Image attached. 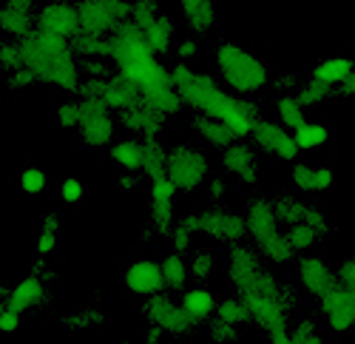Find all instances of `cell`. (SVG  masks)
Returning <instances> with one entry per match:
<instances>
[{
	"label": "cell",
	"instance_id": "obj_61",
	"mask_svg": "<svg viewBox=\"0 0 355 344\" xmlns=\"http://www.w3.org/2000/svg\"><path fill=\"white\" fill-rule=\"evenodd\" d=\"M77 327H88V316H77Z\"/></svg>",
	"mask_w": 355,
	"mask_h": 344
},
{
	"label": "cell",
	"instance_id": "obj_3",
	"mask_svg": "<svg viewBox=\"0 0 355 344\" xmlns=\"http://www.w3.org/2000/svg\"><path fill=\"white\" fill-rule=\"evenodd\" d=\"M114 37V69L125 74L139 92H151L159 89V85H173V69H168L159 54L151 51L145 40L142 26H137L134 20L123 23Z\"/></svg>",
	"mask_w": 355,
	"mask_h": 344
},
{
	"label": "cell",
	"instance_id": "obj_42",
	"mask_svg": "<svg viewBox=\"0 0 355 344\" xmlns=\"http://www.w3.org/2000/svg\"><path fill=\"white\" fill-rule=\"evenodd\" d=\"M216 270V259H214V253L208 250H196L193 253V259H191V276L205 282V279H211Z\"/></svg>",
	"mask_w": 355,
	"mask_h": 344
},
{
	"label": "cell",
	"instance_id": "obj_27",
	"mask_svg": "<svg viewBox=\"0 0 355 344\" xmlns=\"http://www.w3.org/2000/svg\"><path fill=\"white\" fill-rule=\"evenodd\" d=\"M142 32H145V40H148V46H151L154 54L162 57V54H168L173 49V23H171L168 15H159L151 23H145Z\"/></svg>",
	"mask_w": 355,
	"mask_h": 344
},
{
	"label": "cell",
	"instance_id": "obj_50",
	"mask_svg": "<svg viewBox=\"0 0 355 344\" xmlns=\"http://www.w3.org/2000/svg\"><path fill=\"white\" fill-rule=\"evenodd\" d=\"M193 231H191V227L188 225H182V222H176L173 225V231H171V245H173V250H188L191 248V242H193Z\"/></svg>",
	"mask_w": 355,
	"mask_h": 344
},
{
	"label": "cell",
	"instance_id": "obj_16",
	"mask_svg": "<svg viewBox=\"0 0 355 344\" xmlns=\"http://www.w3.org/2000/svg\"><path fill=\"white\" fill-rule=\"evenodd\" d=\"M123 282H125V288L134 296H142V299L168 291L165 288L162 262H154V259H137V262H131L125 268V273H123Z\"/></svg>",
	"mask_w": 355,
	"mask_h": 344
},
{
	"label": "cell",
	"instance_id": "obj_4",
	"mask_svg": "<svg viewBox=\"0 0 355 344\" xmlns=\"http://www.w3.org/2000/svg\"><path fill=\"white\" fill-rule=\"evenodd\" d=\"M250 307V322L268 336L273 344H290V310L295 304L293 288L276 276L261 273V279L250 291L239 293Z\"/></svg>",
	"mask_w": 355,
	"mask_h": 344
},
{
	"label": "cell",
	"instance_id": "obj_48",
	"mask_svg": "<svg viewBox=\"0 0 355 344\" xmlns=\"http://www.w3.org/2000/svg\"><path fill=\"white\" fill-rule=\"evenodd\" d=\"M60 199H63V203H69V205H80L83 199H85V185H83V180L66 177V180L60 182Z\"/></svg>",
	"mask_w": 355,
	"mask_h": 344
},
{
	"label": "cell",
	"instance_id": "obj_19",
	"mask_svg": "<svg viewBox=\"0 0 355 344\" xmlns=\"http://www.w3.org/2000/svg\"><path fill=\"white\" fill-rule=\"evenodd\" d=\"M205 234L219 239V242H227V245H236L242 242L248 234V216L236 214V211H205Z\"/></svg>",
	"mask_w": 355,
	"mask_h": 344
},
{
	"label": "cell",
	"instance_id": "obj_49",
	"mask_svg": "<svg viewBox=\"0 0 355 344\" xmlns=\"http://www.w3.org/2000/svg\"><path fill=\"white\" fill-rule=\"evenodd\" d=\"M80 69H83V77H92V80H103L111 74V66L105 57H83Z\"/></svg>",
	"mask_w": 355,
	"mask_h": 344
},
{
	"label": "cell",
	"instance_id": "obj_28",
	"mask_svg": "<svg viewBox=\"0 0 355 344\" xmlns=\"http://www.w3.org/2000/svg\"><path fill=\"white\" fill-rule=\"evenodd\" d=\"M111 160L116 162L120 171H142L145 162V146L139 139H120L111 146Z\"/></svg>",
	"mask_w": 355,
	"mask_h": 344
},
{
	"label": "cell",
	"instance_id": "obj_37",
	"mask_svg": "<svg viewBox=\"0 0 355 344\" xmlns=\"http://www.w3.org/2000/svg\"><path fill=\"white\" fill-rule=\"evenodd\" d=\"M293 134H295V139H299L302 151H318V148L327 146V139H330V131L327 128H324L321 123H310V120L302 128H295Z\"/></svg>",
	"mask_w": 355,
	"mask_h": 344
},
{
	"label": "cell",
	"instance_id": "obj_10",
	"mask_svg": "<svg viewBox=\"0 0 355 344\" xmlns=\"http://www.w3.org/2000/svg\"><path fill=\"white\" fill-rule=\"evenodd\" d=\"M318 307H321V316L324 325H327L330 333H349L355 330V296L344 288V284H333L327 293L318 296Z\"/></svg>",
	"mask_w": 355,
	"mask_h": 344
},
{
	"label": "cell",
	"instance_id": "obj_62",
	"mask_svg": "<svg viewBox=\"0 0 355 344\" xmlns=\"http://www.w3.org/2000/svg\"><path fill=\"white\" fill-rule=\"evenodd\" d=\"M352 296H355V293H352Z\"/></svg>",
	"mask_w": 355,
	"mask_h": 344
},
{
	"label": "cell",
	"instance_id": "obj_60",
	"mask_svg": "<svg viewBox=\"0 0 355 344\" xmlns=\"http://www.w3.org/2000/svg\"><path fill=\"white\" fill-rule=\"evenodd\" d=\"M338 89H341V94H344V97H355V69H352V74L338 85Z\"/></svg>",
	"mask_w": 355,
	"mask_h": 344
},
{
	"label": "cell",
	"instance_id": "obj_17",
	"mask_svg": "<svg viewBox=\"0 0 355 344\" xmlns=\"http://www.w3.org/2000/svg\"><path fill=\"white\" fill-rule=\"evenodd\" d=\"M37 28H46L51 35H60V37L71 40L83 28V20H80L77 6L63 3V0H51V3L40 6V12H37Z\"/></svg>",
	"mask_w": 355,
	"mask_h": 344
},
{
	"label": "cell",
	"instance_id": "obj_9",
	"mask_svg": "<svg viewBox=\"0 0 355 344\" xmlns=\"http://www.w3.org/2000/svg\"><path fill=\"white\" fill-rule=\"evenodd\" d=\"M145 316L148 322H154L159 325L168 336H188L193 333V327L199 325L191 313L182 307V302L176 304L171 296L165 293H154V296H148L145 299Z\"/></svg>",
	"mask_w": 355,
	"mask_h": 344
},
{
	"label": "cell",
	"instance_id": "obj_43",
	"mask_svg": "<svg viewBox=\"0 0 355 344\" xmlns=\"http://www.w3.org/2000/svg\"><path fill=\"white\" fill-rule=\"evenodd\" d=\"M321 333L310 319H302L295 327H290V344H321Z\"/></svg>",
	"mask_w": 355,
	"mask_h": 344
},
{
	"label": "cell",
	"instance_id": "obj_45",
	"mask_svg": "<svg viewBox=\"0 0 355 344\" xmlns=\"http://www.w3.org/2000/svg\"><path fill=\"white\" fill-rule=\"evenodd\" d=\"M208 336H211V341H239V325H230L216 316L208 325Z\"/></svg>",
	"mask_w": 355,
	"mask_h": 344
},
{
	"label": "cell",
	"instance_id": "obj_20",
	"mask_svg": "<svg viewBox=\"0 0 355 344\" xmlns=\"http://www.w3.org/2000/svg\"><path fill=\"white\" fill-rule=\"evenodd\" d=\"M299 282H302V288L313 296H321V293H327L333 284L338 282V273L330 268V262L324 259V256L318 253H304L302 256V262H299Z\"/></svg>",
	"mask_w": 355,
	"mask_h": 344
},
{
	"label": "cell",
	"instance_id": "obj_53",
	"mask_svg": "<svg viewBox=\"0 0 355 344\" xmlns=\"http://www.w3.org/2000/svg\"><path fill=\"white\" fill-rule=\"evenodd\" d=\"M336 273H338V284H344L349 293H355V256H347Z\"/></svg>",
	"mask_w": 355,
	"mask_h": 344
},
{
	"label": "cell",
	"instance_id": "obj_13",
	"mask_svg": "<svg viewBox=\"0 0 355 344\" xmlns=\"http://www.w3.org/2000/svg\"><path fill=\"white\" fill-rule=\"evenodd\" d=\"M259 250V248H256ZM253 248H245L242 242L230 245L227 250V262H225V270H227V282L233 284L236 293H245L250 291L253 284L261 279V259Z\"/></svg>",
	"mask_w": 355,
	"mask_h": 344
},
{
	"label": "cell",
	"instance_id": "obj_29",
	"mask_svg": "<svg viewBox=\"0 0 355 344\" xmlns=\"http://www.w3.org/2000/svg\"><path fill=\"white\" fill-rule=\"evenodd\" d=\"M355 63L344 54H333V57H324V60L313 69V77L321 83H330V85H341L349 74H352Z\"/></svg>",
	"mask_w": 355,
	"mask_h": 344
},
{
	"label": "cell",
	"instance_id": "obj_12",
	"mask_svg": "<svg viewBox=\"0 0 355 344\" xmlns=\"http://www.w3.org/2000/svg\"><path fill=\"white\" fill-rule=\"evenodd\" d=\"M83 123H80V134L83 142L92 148H105L114 142V117H111V108L103 100H83Z\"/></svg>",
	"mask_w": 355,
	"mask_h": 344
},
{
	"label": "cell",
	"instance_id": "obj_59",
	"mask_svg": "<svg viewBox=\"0 0 355 344\" xmlns=\"http://www.w3.org/2000/svg\"><path fill=\"white\" fill-rule=\"evenodd\" d=\"M208 196L211 199H222L225 196V182L222 180H208Z\"/></svg>",
	"mask_w": 355,
	"mask_h": 344
},
{
	"label": "cell",
	"instance_id": "obj_21",
	"mask_svg": "<svg viewBox=\"0 0 355 344\" xmlns=\"http://www.w3.org/2000/svg\"><path fill=\"white\" fill-rule=\"evenodd\" d=\"M222 165L236 174L245 185H253L259 180V162H256V151L248 142H230L222 154Z\"/></svg>",
	"mask_w": 355,
	"mask_h": 344
},
{
	"label": "cell",
	"instance_id": "obj_36",
	"mask_svg": "<svg viewBox=\"0 0 355 344\" xmlns=\"http://www.w3.org/2000/svg\"><path fill=\"white\" fill-rule=\"evenodd\" d=\"M57 245H60V219H57L54 214H46L43 222H40V231H37V239H35V248L40 256L57 250Z\"/></svg>",
	"mask_w": 355,
	"mask_h": 344
},
{
	"label": "cell",
	"instance_id": "obj_32",
	"mask_svg": "<svg viewBox=\"0 0 355 344\" xmlns=\"http://www.w3.org/2000/svg\"><path fill=\"white\" fill-rule=\"evenodd\" d=\"M142 146H145V162H142L145 177L154 180V177L165 174L168 171V148H162V142L157 137H145Z\"/></svg>",
	"mask_w": 355,
	"mask_h": 344
},
{
	"label": "cell",
	"instance_id": "obj_24",
	"mask_svg": "<svg viewBox=\"0 0 355 344\" xmlns=\"http://www.w3.org/2000/svg\"><path fill=\"white\" fill-rule=\"evenodd\" d=\"M193 128H196V134H199L205 142H211V146H216V148H227L230 142L239 139L225 120L211 117V114H202V111L193 117Z\"/></svg>",
	"mask_w": 355,
	"mask_h": 344
},
{
	"label": "cell",
	"instance_id": "obj_2",
	"mask_svg": "<svg viewBox=\"0 0 355 344\" xmlns=\"http://www.w3.org/2000/svg\"><path fill=\"white\" fill-rule=\"evenodd\" d=\"M23 66L43 85H54L60 92H77L83 83V69L69 37L51 35L46 28H35L20 40Z\"/></svg>",
	"mask_w": 355,
	"mask_h": 344
},
{
	"label": "cell",
	"instance_id": "obj_30",
	"mask_svg": "<svg viewBox=\"0 0 355 344\" xmlns=\"http://www.w3.org/2000/svg\"><path fill=\"white\" fill-rule=\"evenodd\" d=\"M182 15L193 32H208V28L216 23L214 0H182Z\"/></svg>",
	"mask_w": 355,
	"mask_h": 344
},
{
	"label": "cell",
	"instance_id": "obj_44",
	"mask_svg": "<svg viewBox=\"0 0 355 344\" xmlns=\"http://www.w3.org/2000/svg\"><path fill=\"white\" fill-rule=\"evenodd\" d=\"M0 63H3V69L12 74L17 69H23V49H20V40H6L3 46H0Z\"/></svg>",
	"mask_w": 355,
	"mask_h": 344
},
{
	"label": "cell",
	"instance_id": "obj_5",
	"mask_svg": "<svg viewBox=\"0 0 355 344\" xmlns=\"http://www.w3.org/2000/svg\"><path fill=\"white\" fill-rule=\"evenodd\" d=\"M216 69L222 74V83L239 97H250V94L261 92L270 80L268 63L248 46L233 43V40H227L216 49Z\"/></svg>",
	"mask_w": 355,
	"mask_h": 344
},
{
	"label": "cell",
	"instance_id": "obj_54",
	"mask_svg": "<svg viewBox=\"0 0 355 344\" xmlns=\"http://www.w3.org/2000/svg\"><path fill=\"white\" fill-rule=\"evenodd\" d=\"M304 222L313 227V231H315L318 237H327V234H330V219L324 216V211H318V208H313V205H310V211H307V219H304Z\"/></svg>",
	"mask_w": 355,
	"mask_h": 344
},
{
	"label": "cell",
	"instance_id": "obj_41",
	"mask_svg": "<svg viewBox=\"0 0 355 344\" xmlns=\"http://www.w3.org/2000/svg\"><path fill=\"white\" fill-rule=\"evenodd\" d=\"M287 239H290V245H293L295 250H313L321 237L313 231L307 222H295V225L287 227Z\"/></svg>",
	"mask_w": 355,
	"mask_h": 344
},
{
	"label": "cell",
	"instance_id": "obj_58",
	"mask_svg": "<svg viewBox=\"0 0 355 344\" xmlns=\"http://www.w3.org/2000/svg\"><path fill=\"white\" fill-rule=\"evenodd\" d=\"M116 188H120V194H134V171H123L116 177Z\"/></svg>",
	"mask_w": 355,
	"mask_h": 344
},
{
	"label": "cell",
	"instance_id": "obj_47",
	"mask_svg": "<svg viewBox=\"0 0 355 344\" xmlns=\"http://www.w3.org/2000/svg\"><path fill=\"white\" fill-rule=\"evenodd\" d=\"M159 3L157 0H134V9H131V20L137 26H145V23H151L154 17H159Z\"/></svg>",
	"mask_w": 355,
	"mask_h": 344
},
{
	"label": "cell",
	"instance_id": "obj_25",
	"mask_svg": "<svg viewBox=\"0 0 355 344\" xmlns=\"http://www.w3.org/2000/svg\"><path fill=\"white\" fill-rule=\"evenodd\" d=\"M71 46H74L77 57H105V60L114 57V37L85 32V28H80V32L71 37Z\"/></svg>",
	"mask_w": 355,
	"mask_h": 344
},
{
	"label": "cell",
	"instance_id": "obj_26",
	"mask_svg": "<svg viewBox=\"0 0 355 344\" xmlns=\"http://www.w3.org/2000/svg\"><path fill=\"white\" fill-rule=\"evenodd\" d=\"M180 302H182V307L191 313L196 322H205V319L216 316V304H219L216 296L208 288H202V284H196V288H188Z\"/></svg>",
	"mask_w": 355,
	"mask_h": 344
},
{
	"label": "cell",
	"instance_id": "obj_55",
	"mask_svg": "<svg viewBox=\"0 0 355 344\" xmlns=\"http://www.w3.org/2000/svg\"><path fill=\"white\" fill-rule=\"evenodd\" d=\"M9 83H12V89H32V85H40V83H37V77H35L32 71H28L26 66H23V69H17V71H12V80H9Z\"/></svg>",
	"mask_w": 355,
	"mask_h": 344
},
{
	"label": "cell",
	"instance_id": "obj_46",
	"mask_svg": "<svg viewBox=\"0 0 355 344\" xmlns=\"http://www.w3.org/2000/svg\"><path fill=\"white\" fill-rule=\"evenodd\" d=\"M313 182H315V168L310 162H293V185L304 194H313Z\"/></svg>",
	"mask_w": 355,
	"mask_h": 344
},
{
	"label": "cell",
	"instance_id": "obj_7",
	"mask_svg": "<svg viewBox=\"0 0 355 344\" xmlns=\"http://www.w3.org/2000/svg\"><path fill=\"white\" fill-rule=\"evenodd\" d=\"M208 171H211V162L199 148L193 146H180L168 148V177L176 182L180 191H196L199 185L208 182Z\"/></svg>",
	"mask_w": 355,
	"mask_h": 344
},
{
	"label": "cell",
	"instance_id": "obj_51",
	"mask_svg": "<svg viewBox=\"0 0 355 344\" xmlns=\"http://www.w3.org/2000/svg\"><path fill=\"white\" fill-rule=\"evenodd\" d=\"M336 185V171L330 165H318L315 168V182H313V194H324Z\"/></svg>",
	"mask_w": 355,
	"mask_h": 344
},
{
	"label": "cell",
	"instance_id": "obj_22",
	"mask_svg": "<svg viewBox=\"0 0 355 344\" xmlns=\"http://www.w3.org/2000/svg\"><path fill=\"white\" fill-rule=\"evenodd\" d=\"M100 94H103V103H105L111 111H120V108L131 105L142 92L137 89V85H134L125 74L114 71V74H108V77L100 80Z\"/></svg>",
	"mask_w": 355,
	"mask_h": 344
},
{
	"label": "cell",
	"instance_id": "obj_31",
	"mask_svg": "<svg viewBox=\"0 0 355 344\" xmlns=\"http://www.w3.org/2000/svg\"><path fill=\"white\" fill-rule=\"evenodd\" d=\"M162 273H165V288L168 291H185L188 276H191V265L182 259V253H168L162 259Z\"/></svg>",
	"mask_w": 355,
	"mask_h": 344
},
{
	"label": "cell",
	"instance_id": "obj_8",
	"mask_svg": "<svg viewBox=\"0 0 355 344\" xmlns=\"http://www.w3.org/2000/svg\"><path fill=\"white\" fill-rule=\"evenodd\" d=\"M134 0H80L77 12L85 32L114 35L123 23L131 20Z\"/></svg>",
	"mask_w": 355,
	"mask_h": 344
},
{
	"label": "cell",
	"instance_id": "obj_38",
	"mask_svg": "<svg viewBox=\"0 0 355 344\" xmlns=\"http://www.w3.org/2000/svg\"><path fill=\"white\" fill-rule=\"evenodd\" d=\"M17 188H20L26 196H40V194L49 188V174H46L40 165H28V168L20 171Z\"/></svg>",
	"mask_w": 355,
	"mask_h": 344
},
{
	"label": "cell",
	"instance_id": "obj_6",
	"mask_svg": "<svg viewBox=\"0 0 355 344\" xmlns=\"http://www.w3.org/2000/svg\"><path fill=\"white\" fill-rule=\"evenodd\" d=\"M245 216H248V234L256 242V248L261 250L264 259L273 262V265H290V259L299 250L290 245L287 231H282L273 199H264V196L253 199L245 211Z\"/></svg>",
	"mask_w": 355,
	"mask_h": 344
},
{
	"label": "cell",
	"instance_id": "obj_11",
	"mask_svg": "<svg viewBox=\"0 0 355 344\" xmlns=\"http://www.w3.org/2000/svg\"><path fill=\"white\" fill-rule=\"evenodd\" d=\"M253 142L261 148V151H268L273 157H279L282 162H295L299 160V139H295V134L284 126V123H276V120H259V126L253 128Z\"/></svg>",
	"mask_w": 355,
	"mask_h": 344
},
{
	"label": "cell",
	"instance_id": "obj_35",
	"mask_svg": "<svg viewBox=\"0 0 355 344\" xmlns=\"http://www.w3.org/2000/svg\"><path fill=\"white\" fill-rule=\"evenodd\" d=\"M216 316L219 319H225V322H230V325H248L250 322V307H248V302L236 293V296H227V299H222L219 304H216Z\"/></svg>",
	"mask_w": 355,
	"mask_h": 344
},
{
	"label": "cell",
	"instance_id": "obj_57",
	"mask_svg": "<svg viewBox=\"0 0 355 344\" xmlns=\"http://www.w3.org/2000/svg\"><path fill=\"white\" fill-rule=\"evenodd\" d=\"M142 336H145V341H148V344H157V341H162V338H165L168 333H165V330H162L159 325L148 322V327H145V333H142Z\"/></svg>",
	"mask_w": 355,
	"mask_h": 344
},
{
	"label": "cell",
	"instance_id": "obj_56",
	"mask_svg": "<svg viewBox=\"0 0 355 344\" xmlns=\"http://www.w3.org/2000/svg\"><path fill=\"white\" fill-rule=\"evenodd\" d=\"M176 57H180L182 63L193 60V57H199V43H196V40H191V37L180 40V43H176Z\"/></svg>",
	"mask_w": 355,
	"mask_h": 344
},
{
	"label": "cell",
	"instance_id": "obj_34",
	"mask_svg": "<svg viewBox=\"0 0 355 344\" xmlns=\"http://www.w3.org/2000/svg\"><path fill=\"white\" fill-rule=\"evenodd\" d=\"M307 108L299 103V97H290V94H284V97H279V103H276V114H279V123H284L290 131H295V128H302L304 123H307V114H304Z\"/></svg>",
	"mask_w": 355,
	"mask_h": 344
},
{
	"label": "cell",
	"instance_id": "obj_23",
	"mask_svg": "<svg viewBox=\"0 0 355 344\" xmlns=\"http://www.w3.org/2000/svg\"><path fill=\"white\" fill-rule=\"evenodd\" d=\"M43 296H46V288H43V282H40L37 276H26V279H20V282L15 284L12 291H3V302L12 304V307L20 310V313L37 307V304L43 302Z\"/></svg>",
	"mask_w": 355,
	"mask_h": 344
},
{
	"label": "cell",
	"instance_id": "obj_14",
	"mask_svg": "<svg viewBox=\"0 0 355 344\" xmlns=\"http://www.w3.org/2000/svg\"><path fill=\"white\" fill-rule=\"evenodd\" d=\"M151 182V222H154V231L162 234V237H171L173 231V196H176V182L168 177V171L154 180H148Z\"/></svg>",
	"mask_w": 355,
	"mask_h": 344
},
{
	"label": "cell",
	"instance_id": "obj_39",
	"mask_svg": "<svg viewBox=\"0 0 355 344\" xmlns=\"http://www.w3.org/2000/svg\"><path fill=\"white\" fill-rule=\"evenodd\" d=\"M54 123H57V128H63V131L80 128V123H83V103H80V97L77 100H63L60 105H57L54 108Z\"/></svg>",
	"mask_w": 355,
	"mask_h": 344
},
{
	"label": "cell",
	"instance_id": "obj_1",
	"mask_svg": "<svg viewBox=\"0 0 355 344\" xmlns=\"http://www.w3.org/2000/svg\"><path fill=\"white\" fill-rule=\"evenodd\" d=\"M173 85L180 89L185 105H191V108H196L202 114H211V117L225 120L239 139L253 137V128L261 120L259 108L253 103H248L245 97L227 94L211 74L193 71V69H188L182 63V66H173Z\"/></svg>",
	"mask_w": 355,
	"mask_h": 344
},
{
	"label": "cell",
	"instance_id": "obj_33",
	"mask_svg": "<svg viewBox=\"0 0 355 344\" xmlns=\"http://www.w3.org/2000/svg\"><path fill=\"white\" fill-rule=\"evenodd\" d=\"M273 208H276V216L284 227L295 225V222H304L307 219V211L310 205L302 203V199H295V196H276L273 199Z\"/></svg>",
	"mask_w": 355,
	"mask_h": 344
},
{
	"label": "cell",
	"instance_id": "obj_18",
	"mask_svg": "<svg viewBox=\"0 0 355 344\" xmlns=\"http://www.w3.org/2000/svg\"><path fill=\"white\" fill-rule=\"evenodd\" d=\"M0 28L3 35L23 40L28 32L37 28V12H35V0H3L0 9Z\"/></svg>",
	"mask_w": 355,
	"mask_h": 344
},
{
	"label": "cell",
	"instance_id": "obj_40",
	"mask_svg": "<svg viewBox=\"0 0 355 344\" xmlns=\"http://www.w3.org/2000/svg\"><path fill=\"white\" fill-rule=\"evenodd\" d=\"M333 89H336V85H330V83H321V80H310L307 85H304V89L299 92V94H295V97H299V103L304 105V108H315V105H321L324 100H330V94H333Z\"/></svg>",
	"mask_w": 355,
	"mask_h": 344
},
{
	"label": "cell",
	"instance_id": "obj_15",
	"mask_svg": "<svg viewBox=\"0 0 355 344\" xmlns=\"http://www.w3.org/2000/svg\"><path fill=\"white\" fill-rule=\"evenodd\" d=\"M116 117H120V123H123L128 131L142 134V137H159V131L165 128V120H168L165 114H162L159 108H154L142 94H139L131 105H125V108L116 111Z\"/></svg>",
	"mask_w": 355,
	"mask_h": 344
},
{
	"label": "cell",
	"instance_id": "obj_52",
	"mask_svg": "<svg viewBox=\"0 0 355 344\" xmlns=\"http://www.w3.org/2000/svg\"><path fill=\"white\" fill-rule=\"evenodd\" d=\"M20 316H23L20 310H15L12 304L3 302V307H0V330H3V333H15L20 327V322H23Z\"/></svg>",
	"mask_w": 355,
	"mask_h": 344
}]
</instances>
